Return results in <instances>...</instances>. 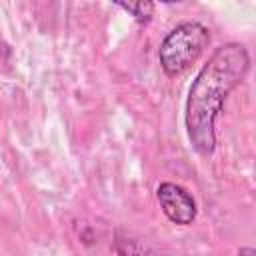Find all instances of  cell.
<instances>
[{
    "label": "cell",
    "mask_w": 256,
    "mask_h": 256,
    "mask_svg": "<svg viewBox=\"0 0 256 256\" xmlns=\"http://www.w3.org/2000/svg\"><path fill=\"white\" fill-rule=\"evenodd\" d=\"M238 256H256V250L246 246V248H240V250H238Z\"/></svg>",
    "instance_id": "cell-5"
},
{
    "label": "cell",
    "mask_w": 256,
    "mask_h": 256,
    "mask_svg": "<svg viewBox=\"0 0 256 256\" xmlns=\"http://www.w3.org/2000/svg\"><path fill=\"white\" fill-rule=\"evenodd\" d=\"M210 42V30L200 22H182L172 28L158 50L160 66L168 76H178L194 64Z\"/></svg>",
    "instance_id": "cell-2"
},
{
    "label": "cell",
    "mask_w": 256,
    "mask_h": 256,
    "mask_svg": "<svg viewBox=\"0 0 256 256\" xmlns=\"http://www.w3.org/2000/svg\"><path fill=\"white\" fill-rule=\"evenodd\" d=\"M250 68L248 50L230 42L210 56L190 86L186 100V130L196 152L208 156L216 148V118L228 94L244 80Z\"/></svg>",
    "instance_id": "cell-1"
},
{
    "label": "cell",
    "mask_w": 256,
    "mask_h": 256,
    "mask_svg": "<svg viewBox=\"0 0 256 256\" xmlns=\"http://www.w3.org/2000/svg\"><path fill=\"white\" fill-rule=\"evenodd\" d=\"M116 6L126 10L128 14H132L134 20L140 22V24H148L150 18H152V12H154V4L144 2V0L142 2H116Z\"/></svg>",
    "instance_id": "cell-4"
},
{
    "label": "cell",
    "mask_w": 256,
    "mask_h": 256,
    "mask_svg": "<svg viewBox=\"0 0 256 256\" xmlns=\"http://www.w3.org/2000/svg\"><path fill=\"white\" fill-rule=\"evenodd\" d=\"M156 198H158L162 212L168 216L170 222L180 224V226L194 222L198 208H196L192 194L186 188H182L174 182H162L156 190Z\"/></svg>",
    "instance_id": "cell-3"
}]
</instances>
